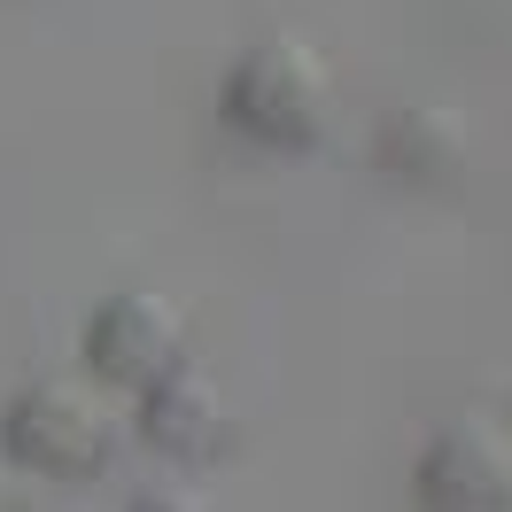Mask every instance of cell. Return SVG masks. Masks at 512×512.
<instances>
[{
	"label": "cell",
	"mask_w": 512,
	"mask_h": 512,
	"mask_svg": "<svg viewBox=\"0 0 512 512\" xmlns=\"http://www.w3.org/2000/svg\"><path fill=\"white\" fill-rule=\"evenodd\" d=\"M125 443H132L125 396L101 388L94 373H39L0 412V458L24 466L32 481H63V489L117 474Z\"/></svg>",
	"instance_id": "cell-1"
},
{
	"label": "cell",
	"mask_w": 512,
	"mask_h": 512,
	"mask_svg": "<svg viewBox=\"0 0 512 512\" xmlns=\"http://www.w3.org/2000/svg\"><path fill=\"white\" fill-rule=\"evenodd\" d=\"M218 117H225V132H241L249 148L311 156L326 140V125H334V70H326V55L311 39L264 32L225 63Z\"/></svg>",
	"instance_id": "cell-2"
},
{
	"label": "cell",
	"mask_w": 512,
	"mask_h": 512,
	"mask_svg": "<svg viewBox=\"0 0 512 512\" xmlns=\"http://www.w3.org/2000/svg\"><path fill=\"white\" fill-rule=\"evenodd\" d=\"M132 435H148V450H156L163 466L210 474V466H225L241 450V404H233V388L210 365L171 357L156 381L132 396Z\"/></svg>",
	"instance_id": "cell-3"
},
{
	"label": "cell",
	"mask_w": 512,
	"mask_h": 512,
	"mask_svg": "<svg viewBox=\"0 0 512 512\" xmlns=\"http://www.w3.org/2000/svg\"><path fill=\"white\" fill-rule=\"evenodd\" d=\"M78 350H86V373H94L101 388L140 396L171 357H187V311L163 288H109L94 311H86Z\"/></svg>",
	"instance_id": "cell-4"
},
{
	"label": "cell",
	"mask_w": 512,
	"mask_h": 512,
	"mask_svg": "<svg viewBox=\"0 0 512 512\" xmlns=\"http://www.w3.org/2000/svg\"><path fill=\"white\" fill-rule=\"evenodd\" d=\"M412 497L427 512H505L512 505V435L497 412L443 419L412 466Z\"/></svg>",
	"instance_id": "cell-5"
},
{
	"label": "cell",
	"mask_w": 512,
	"mask_h": 512,
	"mask_svg": "<svg viewBox=\"0 0 512 512\" xmlns=\"http://www.w3.org/2000/svg\"><path fill=\"white\" fill-rule=\"evenodd\" d=\"M373 163L404 187H458L474 171V117L458 101H396L373 125Z\"/></svg>",
	"instance_id": "cell-6"
},
{
	"label": "cell",
	"mask_w": 512,
	"mask_h": 512,
	"mask_svg": "<svg viewBox=\"0 0 512 512\" xmlns=\"http://www.w3.org/2000/svg\"><path fill=\"white\" fill-rule=\"evenodd\" d=\"M132 505H140V512H148V505H202V489H187V481H140Z\"/></svg>",
	"instance_id": "cell-7"
},
{
	"label": "cell",
	"mask_w": 512,
	"mask_h": 512,
	"mask_svg": "<svg viewBox=\"0 0 512 512\" xmlns=\"http://www.w3.org/2000/svg\"><path fill=\"white\" fill-rule=\"evenodd\" d=\"M16 505H32V474L0 458V512H16Z\"/></svg>",
	"instance_id": "cell-8"
}]
</instances>
